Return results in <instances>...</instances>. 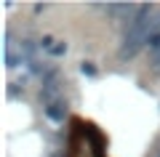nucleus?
I'll list each match as a JSON object with an SVG mask.
<instances>
[{
  "mask_svg": "<svg viewBox=\"0 0 160 157\" xmlns=\"http://www.w3.org/2000/svg\"><path fill=\"white\" fill-rule=\"evenodd\" d=\"M147 51H149V64H152V69H155V72H160V27L155 29V35L149 37Z\"/></svg>",
  "mask_w": 160,
  "mask_h": 157,
  "instance_id": "2",
  "label": "nucleus"
},
{
  "mask_svg": "<svg viewBox=\"0 0 160 157\" xmlns=\"http://www.w3.org/2000/svg\"><path fill=\"white\" fill-rule=\"evenodd\" d=\"M13 51H16V48L8 43V67H13V61H16V53H13ZM19 61H22V64L29 61V45H22V56H19Z\"/></svg>",
  "mask_w": 160,
  "mask_h": 157,
  "instance_id": "3",
  "label": "nucleus"
},
{
  "mask_svg": "<svg viewBox=\"0 0 160 157\" xmlns=\"http://www.w3.org/2000/svg\"><path fill=\"white\" fill-rule=\"evenodd\" d=\"M160 27V8L155 6H139L133 19L123 27V40H120L118 59L120 61H131L149 45V37Z\"/></svg>",
  "mask_w": 160,
  "mask_h": 157,
  "instance_id": "1",
  "label": "nucleus"
}]
</instances>
